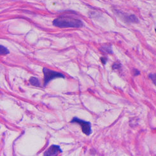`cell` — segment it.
<instances>
[{"label": "cell", "mask_w": 156, "mask_h": 156, "mask_svg": "<svg viewBox=\"0 0 156 156\" xmlns=\"http://www.w3.org/2000/svg\"><path fill=\"white\" fill-rule=\"evenodd\" d=\"M53 24L58 27H75L79 28L83 26V23L79 19L69 17H61L54 19Z\"/></svg>", "instance_id": "cell-1"}, {"label": "cell", "mask_w": 156, "mask_h": 156, "mask_svg": "<svg viewBox=\"0 0 156 156\" xmlns=\"http://www.w3.org/2000/svg\"><path fill=\"white\" fill-rule=\"evenodd\" d=\"M62 151L59 145H52L45 152L44 155L45 156H52V155H57L59 153H61Z\"/></svg>", "instance_id": "cell-4"}, {"label": "cell", "mask_w": 156, "mask_h": 156, "mask_svg": "<svg viewBox=\"0 0 156 156\" xmlns=\"http://www.w3.org/2000/svg\"><path fill=\"white\" fill-rule=\"evenodd\" d=\"M155 33H156V29H155Z\"/></svg>", "instance_id": "cell-12"}, {"label": "cell", "mask_w": 156, "mask_h": 156, "mask_svg": "<svg viewBox=\"0 0 156 156\" xmlns=\"http://www.w3.org/2000/svg\"><path fill=\"white\" fill-rule=\"evenodd\" d=\"M72 123H77L80 125L82 132L87 136H89L92 133L91 131V126L89 122L85 121L83 120H81L77 117H74L72 120Z\"/></svg>", "instance_id": "cell-3"}, {"label": "cell", "mask_w": 156, "mask_h": 156, "mask_svg": "<svg viewBox=\"0 0 156 156\" xmlns=\"http://www.w3.org/2000/svg\"><path fill=\"white\" fill-rule=\"evenodd\" d=\"M103 51L104 52H107L108 54H112V48H111V47L109 48L108 46H105L103 47Z\"/></svg>", "instance_id": "cell-8"}, {"label": "cell", "mask_w": 156, "mask_h": 156, "mask_svg": "<svg viewBox=\"0 0 156 156\" xmlns=\"http://www.w3.org/2000/svg\"><path fill=\"white\" fill-rule=\"evenodd\" d=\"M101 62H102L103 65H106V62H107V59L105 58H101Z\"/></svg>", "instance_id": "cell-10"}, {"label": "cell", "mask_w": 156, "mask_h": 156, "mask_svg": "<svg viewBox=\"0 0 156 156\" xmlns=\"http://www.w3.org/2000/svg\"><path fill=\"white\" fill-rule=\"evenodd\" d=\"M0 49H1V50H0V54H1V55H6L10 53L8 49L2 45H0Z\"/></svg>", "instance_id": "cell-6"}, {"label": "cell", "mask_w": 156, "mask_h": 156, "mask_svg": "<svg viewBox=\"0 0 156 156\" xmlns=\"http://www.w3.org/2000/svg\"><path fill=\"white\" fill-rule=\"evenodd\" d=\"M148 77H149V79L152 80V82L156 86V74H150Z\"/></svg>", "instance_id": "cell-7"}, {"label": "cell", "mask_w": 156, "mask_h": 156, "mask_svg": "<svg viewBox=\"0 0 156 156\" xmlns=\"http://www.w3.org/2000/svg\"><path fill=\"white\" fill-rule=\"evenodd\" d=\"M134 72H135V73H134V75H135V76H137V75H140V72H139V71H138L137 69H134Z\"/></svg>", "instance_id": "cell-11"}, {"label": "cell", "mask_w": 156, "mask_h": 156, "mask_svg": "<svg viewBox=\"0 0 156 156\" xmlns=\"http://www.w3.org/2000/svg\"><path fill=\"white\" fill-rule=\"evenodd\" d=\"M43 73L44 75V86H46L51 80L55 79H58V78H63L64 79L65 78V75L63 74L46 68L43 69Z\"/></svg>", "instance_id": "cell-2"}, {"label": "cell", "mask_w": 156, "mask_h": 156, "mask_svg": "<svg viewBox=\"0 0 156 156\" xmlns=\"http://www.w3.org/2000/svg\"><path fill=\"white\" fill-rule=\"evenodd\" d=\"M30 83L33 86H36V87L40 86V82L39 80L36 77H31L30 79Z\"/></svg>", "instance_id": "cell-5"}, {"label": "cell", "mask_w": 156, "mask_h": 156, "mask_svg": "<svg viewBox=\"0 0 156 156\" xmlns=\"http://www.w3.org/2000/svg\"><path fill=\"white\" fill-rule=\"evenodd\" d=\"M120 66H121V65H120V64H119L117 62H115L113 65L112 68H113V69H119L120 68Z\"/></svg>", "instance_id": "cell-9"}]
</instances>
